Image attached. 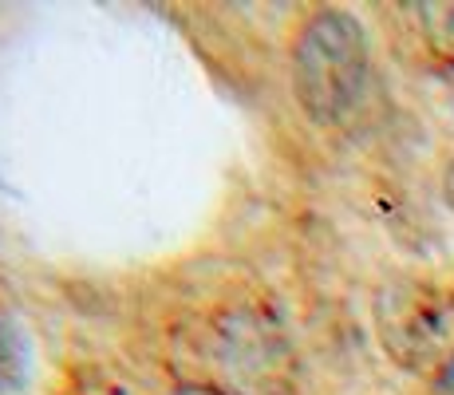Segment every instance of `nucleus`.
<instances>
[{"instance_id": "3", "label": "nucleus", "mask_w": 454, "mask_h": 395, "mask_svg": "<svg viewBox=\"0 0 454 395\" xmlns=\"http://www.w3.org/2000/svg\"><path fill=\"white\" fill-rule=\"evenodd\" d=\"M28 380V344L8 316H0V395H12Z\"/></svg>"}, {"instance_id": "2", "label": "nucleus", "mask_w": 454, "mask_h": 395, "mask_svg": "<svg viewBox=\"0 0 454 395\" xmlns=\"http://www.w3.org/2000/svg\"><path fill=\"white\" fill-rule=\"evenodd\" d=\"M380 332L399 364L427 367L454 356V304L442 293L403 285L383 296Z\"/></svg>"}, {"instance_id": "4", "label": "nucleus", "mask_w": 454, "mask_h": 395, "mask_svg": "<svg viewBox=\"0 0 454 395\" xmlns=\"http://www.w3.org/2000/svg\"><path fill=\"white\" fill-rule=\"evenodd\" d=\"M170 395H222V391H214V388H198V383H190V388H174Z\"/></svg>"}, {"instance_id": "1", "label": "nucleus", "mask_w": 454, "mask_h": 395, "mask_svg": "<svg viewBox=\"0 0 454 395\" xmlns=\"http://www.w3.org/2000/svg\"><path fill=\"white\" fill-rule=\"evenodd\" d=\"M372 87L368 32L352 12L320 8L293 40V95L320 127H344Z\"/></svg>"}, {"instance_id": "5", "label": "nucleus", "mask_w": 454, "mask_h": 395, "mask_svg": "<svg viewBox=\"0 0 454 395\" xmlns=\"http://www.w3.org/2000/svg\"><path fill=\"white\" fill-rule=\"evenodd\" d=\"M442 190H447V201H450V209H454V162L447 166V178H442Z\"/></svg>"}]
</instances>
